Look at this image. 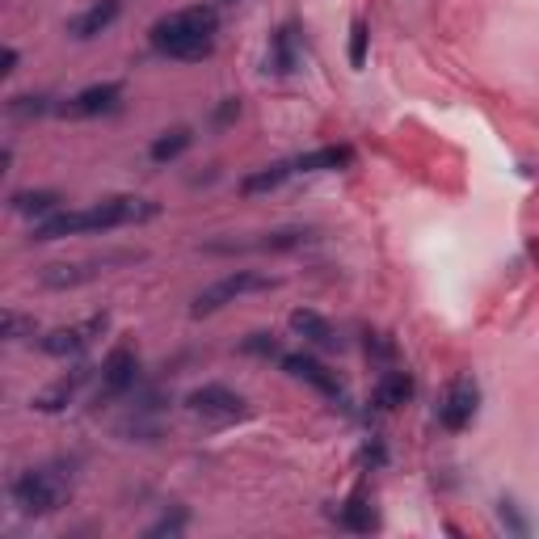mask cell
<instances>
[{"label": "cell", "instance_id": "6da1fadb", "mask_svg": "<svg viewBox=\"0 0 539 539\" xmlns=\"http://www.w3.org/2000/svg\"><path fill=\"white\" fill-rule=\"evenodd\" d=\"M156 215V203L148 198H106L85 211H55L51 219H38L30 241L47 245V241H64V236H81V232H110V228H127V224H144Z\"/></svg>", "mask_w": 539, "mask_h": 539}, {"label": "cell", "instance_id": "7a4b0ae2", "mask_svg": "<svg viewBox=\"0 0 539 539\" xmlns=\"http://www.w3.org/2000/svg\"><path fill=\"white\" fill-rule=\"evenodd\" d=\"M215 34H219V13L211 5H190L165 13L152 26V47L169 59L194 64V59H207L215 51Z\"/></svg>", "mask_w": 539, "mask_h": 539}, {"label": "cell", "instance_id": "3957f363", "mask_svg": "<svg viewBox=\"0 0 539 539\" xmlns=\"http://www.w3.org/2000/svg\"><path fill=\"white\" fill-rule=\"evenodd\" d=\"M9 497L26 518H47V514H55L59 506L68 502V481L59 472H51V468H30V472L13 476Z\"/></svg>", "mask_w": 539, "mask_h": 539}, {"label": "cell", "instance_id": "277c9868", "mask_svg": "<svg viewBox=\"0 0 539 539\" xmlns=\"http://www.w3.org/2000/svg\"><path fill=\"white\" fill-rule=\"evenodd\" d=\"M270 287H274V278H270V274H257V270H232V274L219 278V283H211V287L198 291V295H194V304H190V312H194V316H211V312H219V308L236 304L241 295L270 291Z\"/></svg>", "mask_w": 539, "mask_h": 539}, {"label": "cell", "instance_id": "5b68a950", "mask_svg": "<svg viewBox=\"0 0 539 539\" xmlns=\"http://www.w3.org/2000/svg\"><path fill=\"white\" fill-rule=\"evenodd\" d=\"M186 409L194 417H203V422H211V426H232V422H241V417L249 413V401L241 392L224 388V384H203V388H194L186 396Z\"/></svg>", "mask_w": 539, "mask_h": 539}, {"label": "cell", "instance_id": "8992f818", "mask_svg": "<svg viewBox=\"0 0 539 539\" xmlns=\"http://www.w3.org/2000/svg\"><path fill=\"white\" fill-rule=\"evenodd\" d=\"M476 405H481V388H476V379L455 375L447 384V392H443V401H438V426L451 430V434L468 430L472 417H476Z\"/></svg>", "mask_w": 539, "mask_h": 539}, {"label": "cell", "instance_id": "52a82bcc", "mask_svg": "<svg viewBox=\"0 0 539 539\" xmlns=\"http://www.w3.org/2000/svg\"><path fill=\"white\" fill-rule=\"evenodd\" d=\"M135 379H139V354H135V346L118 342V346L106 354V363H102V388H97V405L127 396V392L135 388Z\"/></svg>", "mask_w": 539, "mask_h": 539}, {"label": "cell", "instance_id": "ba28073f", "mask_svg": "<svg viewBox=\"0 0 539 539\" xmlns=\"http://www.w3.org/2000/svg\"><path fill=\"white\" fill-rule=\"evenodd\" d=\"M106 325H110V316L102 312V316H89V321H81V325H64V329H51L43 342V354H51V358H72V354H81V350H89L97 337L106 333Z\"/></svg>", "mask_w": 539, "mask_h": 539}, {"label": "cell", "instance_id": "9c48e42d", "mask_svg": "<svg viewBox=\"0 0 539 539\" xmlns=\"http://www.w3.org/2000/svg\"><path fill=\"white\" fill-rule=\"evenodd\" d=\"M278 363H283V371L291 379H299V384L316 388L321 396H329V401H342V384H337V375L325 363H316L312 354H278Z\"/></svg>", "mask_w": 539, "mask_h": 539}, {"label": "cell", "instance_id": "30bf717a", "mask_svg": "<svg viewBox=\"0 0 539 539\" xmlns=\"http://www.w3.org/2000/svg\"><path fill=\"white\" fill-rule=\"evenodd\" d=\"M118 102H123V85L106 81V85H89V89H81V93H76L72 102L64 106V114H72V118H93V114H110V110H118Z\"/></svg>", "mask_w": 539, "mask_h": 539}, {"label": "cell", "instance_id": "8fae6325", "mask_svg": "<svg viewBox=\"0 0 539 539\" xmlns=\"http://www.w3.org/2000/svg\"><path fill=\"white\" fill-rule=\"evenodd\" d=\"M299 59H304V51H299V30L295 26H278L270 34V47H266V72L287 76V72L299 68Z\"/></svg>", "mask_w": 539, "mask_h": 539}, {"label": "cell", "instance_id": "7c38bea8", "mask_svg": "<svg viewBox=\"0 0 539 539\" xmlns=\"http://www.w3.org/2000/svg\"><path fill=\"white\" fill-rule=\"evenodd\" d=\"M291 329L304 337L308 346H316V350H337L342 346V337H337V329L325 321L321 312H312V308H299V312H291Z\"/></svg>", "mask_w": 539, "mask_h": 539}, {"label": "cell", "instance_id": "4fadbf2b", "mask_svg": "<svg viewBox=\"0 0 539 539\" xmlns=\"http://www.w3.org/2000/svg\"><path fill=\"white\" fill-rule=\"evenodd\" d=\"M118 13H123V0H93L81 17H72L68 30H72V38H97L118 22Z\"/></svg>", "mask_w": 539, "mask_h": 539}, {"label": "cell", "instance_id": "5bb4252c", "mask_svg": "<svg viewBox=\"0 0 539 539\" xmlns=\"http://www.w3.org/2000/svg\"><path fill=\"white\" fill-rule=\"evenodd\" d=\"M354 165V148L346 144H329V148H316V152H304L295 161V173H333V169H346Z\"/></svg>", "mask_w": 539, "mask_h": 539}, {"label": "cell", "instance_id": "9a60e30c", "mask_svg": "<svg viewBox=\"0 0 539 539\" xmlns=\"http://www.w3.org/2000/svg\"><path fill=\"white\" fill-rule=\"evenodd\" d=\"M413 401V375L409 371H384L375 384V405L379 409H401Z\"/></svg>", "mask_w": 539, "mask_h": 539}, {"label": "cell", "instance_id": "2e32d148", "mask_svg": "<svg viewBox=\"0 0 539 539\" xmlns=\"http://www.w3.org/2000/svg\"><path fill=\"white\" fill-rule=\"evenodd\" d=\"M89 371H93V367H76L72 375H64L55 388H47L43 396H38L34 409H38V413H59V409H64L68 401H76V392H81V384L89 379Z\"/></svg>", "mask_w": 539, "mask_h": 539}, {"label": "cell", "instance_id": "e0dca14e", "mask_svg": "<svg viewBox=\"0 0 539 539\" xmlns=\"http://www.w3.org/2000/svg\"><path fill=\"white\" fill-rule=\"evenodd\" d=\"M13 211L30 215L38 224V219H51L59 211V194L55 190H22V194H13Z\"/></svg>", "mask_w": 539, "mask_h": 539}, {"label": "cell", "instance_id": "ac0fdd59", "mask_svg": "<svg viewBox=\"0 0 539 539\" xmlns=\"http://www.w3.org/2000/svg\"><path fill=\"white\" fill-rule=\"evenodd\" d=\"M190 131L186 127H173V131H165V135H156L152 139V148H148V156L156 165H165V161H177V156H182L186 148H190Z\"/></svg>", "mask_w": 539, "mask_h": 539}, {"label": "cell", "instance_id": "d6986e66", "mask_svg": "<svg viewBox=\"0 0 539 539\" xmlns=\"http://www.w3.org/2000/svg\"><path fill=\"white\" fill-rule=\"evenodd\" d=\"M291 173H295V161H278V165H266V169L249 173L245 182H241V190H245V194H262V190H274V186H283Z\"/></svg>", "mask_w": 539, "mask_h": 539}, {"label": "cell", "instance_id": "ffe728a7", "mask_svg": "<svg viewBox=\"0 0 539 539\" xmlns=\"http://www.w3.org/2000/svg\"><path fill=\"white\" fill-rule=\"evenodd\" d=\"M337 523H342L346 531H371L375 527V510L363 502V497H350V502L337 510Z\"/></svg>", "mask_w": 539, "mask_h": 539}, {"label": "cell", "instance_id": "44dd1931", "mask_svg": "<svg viewBox=\"0 0 539 539\" xmlns=\"http://www.w3.org/2000/svg\"><path fill=\"white\" fill-rule=\"evenodd\" d=\"M367 43H371V30H367L363 17H358V22L350 26V64H354V68L367 64Z\"/></svg>", "mask_w": 539, "mask_h": 539}, {"label": "cell", "instance_id": "7402d4cb", "mask_svg": "<svg viewBox=\"0 0 539 539\" xmlns=\"http://www.w3.org/2000/svg\"><path fill=\"white\" fill-rule=\"evenodd\" d=\"M0 337H5V342H22V337H34V321H26L22 312H5V329H0Z\"/></svg>", "mask_w": 539, "mask_h": 539}, {"label": "cell", "instance_id": "603a6c76", "mask_svg": "<svg viewBox=\"0 0 539 539\" xmlns=\"http://www.w3.org/2000/svg\"><path fill=\"white\" fill-rule=\"evenodd\" d=\"M47 110H51L47 97H13V106H9L13 118H38V114H47Z\"/></svg>", "mask_w": 539, "mask_h": 539}, {"label": "cell", "instance_id": "cb8c5ba5", "mask_svg": "<svg viewBox=\"0 0 539 539\" xmlns=\"http://www.w3.org/2000/svg\"><path fill=\"white\" fill-rule=\"evenodd\" d=\"M245 350H249V354H266V358H270V354H278V342H274L270 333H249Z\"/></svg>", "mask_w": 539, "mask_h": 539}, {"label": "cell", "instance_id": "d4e9b609", "mask_svg": "<svg viewBox=\"0 0 539 539\" xmlns=\"http://www.w3.org/2000/svg\"><path fill=\"white\" fill-rule=\"evenodd\" d=\"M186 527V514H177V518H161L156 527H148V535H177Z\"/></svg>", "mask_w": 539, "mask_h": 539}, {"label": "cell", "instance_id": "484cf974", "mask_svg": "<svg viewBox=\"0 0 539 539\" xmlns=\"http://www.w3.org/2000/svg\"><path fill=\"white\" fill-rule=\"evenodd\" d=\"M502 523H510V527H514L518 535H523V531H527V523H523V518H518V514H514V506H510V502H502Z\"/></svg>", "mask_w": 539, "mask_h": 539}, {"label": "cell", "instance_id": "4316f807", "mask_svg": "<svg viewBox=\"0 0 539 539\" xmlns=\"http://www.w3.org/2000/svg\"><path fill=\"white\" fill-rule=\"evenodd\" d=\"M232 114H241V106H236V97H228V102H224V106H219V110H215V118H219V123H228V118H232Z\"/></svg>", "mask_w": 539, "mask_h": 539}, {"label": "cell", "instance_id": "83f0119b", "mask_svg": "<svg viewBox=\"0 0 539 539\" xmlns=\"http://www.w3.org/2000/svg\"><path fill=\"white\" fill-rule=\"evenodd\" d=\"M363 464H384V447H379V443L363 447Z\"/></svg>", "mask_w": 539, "mask_h": 539}, {"label": "cell", "instance_id": "f1b7e54d", "mask_svg": "<svg viewBox=\"0 0 539 539\" xmlns=\"http://www.w3.org/2000/svg\"><path fill=\"white\" fill-rule=\"evenodd\" d=\"M13 68H17V51H13V47H5V55H0V72L9 76Z\"/></svg>", "mask_w": 539, "mask_h": 539}]
</instances>
